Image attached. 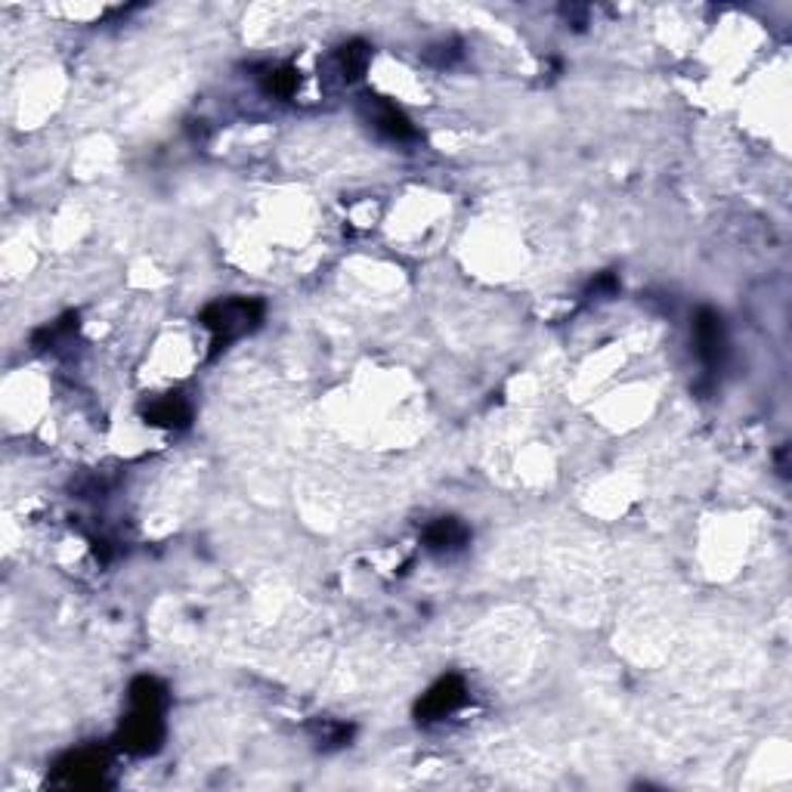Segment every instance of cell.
Masks as SVG:
<instances>
[{
  "label": "cell",
  "mask_w": 792,
  "mask_h": 792,
  "mask_svg": "<svg viewBox=\"0 0 792 792\" xmlns=\"http://www.w3.org/2000/svg\"><path fill=\"white\" fill-rule=\"evenodd\" d=\"M264 319V304L260 301H245V297H232V301H217L211 307H205L202 313V322L205 329L211 331L214 341V356L220 350H227V344H232L235 338L248 334L252 329H257V322Z\"/></svg>",
  "instance_id": "cell-1"
},
{
  "label": "cell",
  "mask_w": 792,
  "mask_h": 792,
  "mask_svg": "<svg viewBox=\"0 0 792 792\" xmlns=\"http://www.w3.org/2000/svg\"><path fill=\"white\" fill-rule=\"evenodd\" d=\"M165 706H143L134 703L131 716L124 718L121 734H118V746L134 755H149L161 746L165 740Z\"/></svg>",
  "instance_id": "cell-2"
},
{
  "label": "cell",
  "mask_w": 792,
  "mask_h": 792,
  "mask_svg": "<svg viewBox=\"0 0 792 792\" xmlns=\"http://www.w3.org/2000/svg\"><path fill=\"white\" fill-rule=\"evenodd\" d=\"M106 768H109V761L99 750H77V753L59 758L53 780L62 787H99L106 777Z\"/></svg>",
  "instance_id": "cell-3"
},
{
  "label": "cell",
  "mask_w": 792,
  "mask_h": 792,
  "mask_svg": "<svg viewBox=\"0 0 792 792\" xmlns=\"http://www.w3.org/2000/svg\"><path fill=\"white\" fill-rule=\"evenodd\" d=\"M694 344L699 360L709 368H718L724 363L728 353V334H724V322L716 309H699L694 319Z\"/></svg>",
  "instance_id": "cell-4"
},
{
  "label": "cell",
  "mask_w": 792,
  "mask_h": 792,
  "mask_svg": "<svg viewBox=\"0 0 792 792\" xmlns=\"http://www.w3.org/2000/svg\"><path fill=\"white\" fill-rule=\"evenodd\" d=\"M464 681L459 675H446L440 678L425 696H422V703L415 706V716L418 721H440L446 718L449 712H455L459 706L464 703Z\"/></svg>",
  "instance_id": "cell-5"
},
{
  "label": "cell",
  "mask_w": 792,
  "mask_h": 792,
  "mask_svg": "<svg viewBox=\"0 0 792 792\" xmlns=\"http://www.w3.org/2000/svg\"><path fill=\"white\" fill-rule=\"evenodd\" d=\"M368 121L378 134L385 139H393V143H406V139H415V127L393 102H387L381 97H368Z\"/></svg>",
  "instance_id": "cell-6"
},
{
  "label": "cell",
  "mask_w": 792,
  "mask_h": 792,
  "mask_svg": "<svg viewBox=\"0 0 792 792\" xmlns=\"http://www.w3.org/2000/svg\"><path fill=\"white\" fill-rule=\"evenodd\" d=\"M467 536H471V533H467V526H464L462 521H455V517H440V521H434L425 529V545L427 551H434V555H449V551L464 548Z\"/></svg>",
  "instance_id": "cell-7"
},
{
  "label": "cell",
  "mask_w": 792,
  "mask_h": 792,
  "mask_svg": "<svg viewBox=\"0 0 792 792\" xmlns=\"http://www.w3.org/2000/svg\"><path fill=\"white\" fill-rule=\"evenodd\" d=\"M146 418L158 427H186L193 418V409L180 393H171V397L155 400L153 406L146 409Z\"/></svg>",
  "instance_id": "cell-8"
},
{
  "label": "cell",
  "mask_w": 792,
  "mask_h": 792,
  "mask_svg": "<svg viewBox=\"0 0 792 792\" xmlns=\"http://www.w3.org/2000/svg\"><path fill=\"white\" fill-rule=\"evenodd\" d=\"M338 65H341V75L348 77V81L363 75L368 65L366 44H363V40H350V44H344V47L338 50Z\"/></svg>",
  "instance_id": "cell-9"
},
{
  "label": "cell",
  "mask_w": 792,
  "mask_h": 792,
  "mask_svg": "<svg viewBox=\"0 0 792 792\" xmlns=\"http://www.w3.org/2000/svg\"><path fill=\"white\" fill-rule=\"evenodd\" d=\"M297 84H301V77H297V72L294 69H289V65H282V69H272L270 75L264 77V90L267 94H272V97H282V99H289L294 90H297Z\"/></svg>",
  "instance_id": "cell-10"
}]
</instances>
